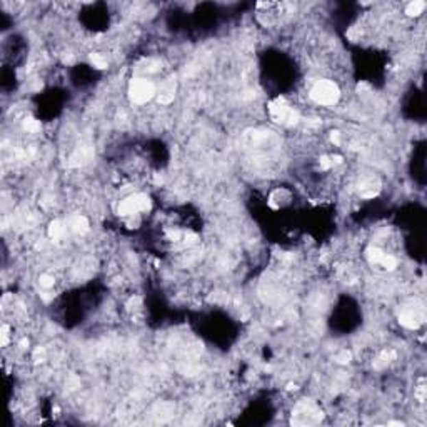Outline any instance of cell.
I'll return each mask as SVG.
<instances>
[{"mask_svg":"<svg viewBox=\"0 0 427 427\" xmlns=\"http://www.w3.org/2000/svg\"><path fill=\"white\" fill-rule=\"evenodd\" d=\"M424 10H426V2L414 0V2L407 3L406 9H404V14H406V17H409V19H413V17L417 19L424 14Z\"/></svg>","mask_w":427,"mask_h":427,"instance_id":"obj_3","label":"cell"},{"mask_svg":"<svg viewBox=\"0 0 427 427\" xmlns=\"http://www.w3.org/2000/svg\"><path fill=\"white\" fill-rule=\"evenodd\" d=\"M129 95L130 101L137 106H144L151 101L152 97H156V86H154L152 80L144 79V77H138V79H132L129 86Z\"/></svg>","mask_w":427,"mask_h":427,"instance_id":"obj_2","label":"cell"},{"mask_svg":"<svg viewBox=\"0 0 427 427\" xmlns=\"http://www.w3.org/2000/svg\"><path fill=\"white\" fill-rule=\"evenodd\" d=\"M310 99L322 107H332L339 102L341 99V88L334 80L322 79L317 80L309 90Z\"/></svg>","mask_w":427,"mask_h":427,"instance_id":"obj_1","label":"cell"}]
</instances>
